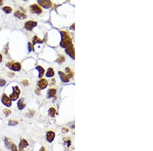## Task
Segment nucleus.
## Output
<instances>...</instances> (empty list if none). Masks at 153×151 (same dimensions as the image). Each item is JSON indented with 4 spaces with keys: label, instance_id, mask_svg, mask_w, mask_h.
Returning a JSON list of instances; mask_svg holds the SVG:
<instances>
[{
    "label": "nucleus",
    "instance_id": "nucleus-12",
    "mask_svg": "<svg viewBox=\"0 0 153 151\" xmlns=\"http://www.w3.org/2000/svg\"><path fill=\"white\" fill-rule=\"evenodd\" d=\"M24 99L22 98L19 99L18 103H17V106H18L19 109L20 110H23L26 106V104L24 103Z\"/></svg>",
    "mask_w": 153,
    "mask_h": 151
},
{
    "label": "nucleus",
    "instance_id": "nucleus-14",
    "mask_svg": "<svg viewBox=\"0 0 153 151\" xmlns=\"http://www.w3.org/2000/svg\"><path fill=\"white\" fill-rule=\"evenodd\" d=\"M35 69L38 71V72H39L38 77H39V79H41L45 74V69L40 66H37V67H36Z\"/></svg>",
    "mask_w": 153,
    "mask_h": 151
},
{
    "label": "nucleus",
    "instance_id": "nucleus-18",
    "mask_svg": "<svg viewBox=\"0 0 153 151\" xmlns=\"http://www.w3.org/2000/svg\"><path fill=\"white\" fill-rule=\"evenodd\" d=\"M28 145H29V144L26 140H25L24 139H21L19 145V146H21V147L24 148H27Z\"/></svg>",
    "mask_w": 153,
    "mask_h": 151
},
{
    "label": "nucleus",
    "instance_id": "nucleus-33",
    "mask_svg": "<svg viewBox=\"0 0 153 151\" xmlns=\"http://www.w3.org/2000/svg\"><path fill=\"white\" fill-rule=\"evenodd\" d=\"M3 1H0V6H1L2 5H3Z\"/></svg>",
    "mask_w": 153,
    "mask_h": 151
},
{
    "label": "nucleus",
    "instance_id": "nucleus-7",
    "mask_svg": "<svg viewBox=\"0 0 153 151\" xmlns=\"http://www.w3.org/2000/svg\"><path fill=\"white\" fill-rule=\"evenodd\" d=\"M73 44H70L67 46L65 49V52L69 54L70 57L74 59L75 58V50Z\"/></svg>",
    "mask_w": 153,
    "mask_h": 151
},
{
    "label": "nucleus",
    "instance_id": "nucleus-13",
    "mask_svg": "<svg viewBox=\"0 0 153 151\" xmlns=\"http://www.w3.org/2000/svg\"><path fill=\"white\" fill-rule=\"evenodd\" d=\"M55 133L53 131H49L46 134V139L49 142H52L54 139Z\"/></svg>",
    "mask_w": 153,
    "mask_h": 151
},
{
    "label": "nucleus",
    "instance_id": "nucleus-5",
    "mask_svg": "<svg viewBox=\"0 0 153 151\" xmlns=\"http://www.w3.org/2000/svg\"><path fill=\"white\" fill-rule=\"evenodd\" d=\"M37 25V23L35 21L32 20H29L27 21L25 24V28L26 29L27 31H32L33 30V29L36 27Z\"/></svg>",
    "mask_w": 153,
    "mask_h": 151
},
{
    "label": "nucleus",
    "instance_id": "nucleus-16",
    "mask_svg": "<svg viewBox=\"0 0 153 151\" xmlns=\"http://www.w3.org/2000/svg\"><path fill=\"white\" fill-rule=\"evenodd\" d=\"M4 141H5V145L6 147L8 149H10V148H11V146L13 144L10 139H8L7 137H6Z\"/></svg>",
    "mask_w": 153,
    "mask_h": 151
},
{
    "label": "nucleus",
    "instance_id": "nucleus-26",
    "mask_svg": "<svg viewBox=\"0 0 153 151\" xmlns=\"http://www.w3.org/2000/svg\"><path fill=\"white\" fill-rule=\"evenodd\" d=\"M3 113H4V115H5V116H9V115H11V111L10 110H9V109H5L3 110Z\"/></svg>",
    "mask_w": 153,
    "mask_h": 151
},
{
    "label": "nucleus",
    "instance_id": "nucleus-32",
    "mask_svg": "<svg viewBox=\"0 0 153 151\" xmlns=\"http://www.w3.org/2000/svg\"><path fill=\"white\" fill-rule=\"evenodd\" d=\"M19 151H24V148L22 147H21V146H19Z\"/></svg>",
    "mask_w": 153,
    "mask_h": 151
},
{
    "label": "nucleus",
    "instance_id": "nucleus-25",
    "mask_svg": "<svg viewBox=\"0 0 153 151\" xmlns=\"http://www.w3.org/2000/svg\"><path fill=\"white\" fill-rule=\"evenodd\" d=\"M34 46L31 42H28V51L29 53H31L32 51L34 50Z\"/></svg>",
    "mask_w": 153,
    "mask_h": 151
},
{
    "label": "nucleus",
    "instance_id": "nucleus-8",
    "mask_svg": "<svg viewBox=\"0 0 153 151\" xmlns=\"http://www.w3.org/2000/svg\"><path fill=\"white\" fill-rule=\"evenodd\" d=\"M48 85V81L45 79H42L38 81V88H39L40 90H44L45 89L46 87H47Z\"/></svg>",
    "mask_w": 153,
    "mask_h": 151
},
{
    "label": "nucleus",
    "instance_id": "nucleus-22",
    "mask_svg": "<svg viewBox=\"0 0 153 151\" xmlns=\"http://www.w3.org/2000/svg\"><path fill=\"white\" fill-rule=\"evenodd\" d=\"M18 124V122L16 120H10L9 121L8 125L9 126H16Z\"/></svg>",
    "mask_w": 153,
    "mask_h": 151
},
{
    "label": "nucleus",
    "instance_id": "nucleus-4",
    "mask_svg": "<svg viewBox=\"0 0 153 151\" xmlns=\"http://www.w3.org/2000/svg\"><path fill=\"white\" fill-rule=\"evenodd\" d=\"M1 101L4 105L8 107H11L12 105L11 100H10V98L8 97L5 94H3L2 95Z\"/></svg>",
    "mask_w": 153,
    "mask_h": 151
},
{
    "label": "nucleus",
    "instance_id": "nucleus-24",
    "mask_svg": "<svg viewBox=\"0 0 153 151\" xmlns=\"http://www.w3.org/2000/svg\"><path fill=\"white\" fill-rule=\"evenodd\" d=\"M6 84V81L5 79L0 78V87H3Z\"/></svg>",
    "mask_w": 153,
    "mask_h": 151
},
{
    "label": "nucleus",
    "instance_id": "nucleus-15",
    "mask_svg": "<svg viewBox=\"0 0 153 151\" xmlns=\"http://www.w3.org/2000/svg\"><path fill=\"white\" fill-rule=\"evenodd\" d=\"M56 94V90L55 89H50L49 90L48 92V98H51L54 97Z\"/></svg>",
    "mask_w": 153,
    "mask_h": 151
},
{
    "label": "nucleus",
    "instance_id": "nucleus-9",
    "mask_svg": "<svg viewBox=\"0 0 153 151\" xmlns=\"http://www.w3.org/2000/svg\"><path fill=\"white\" fill-rule=\"evenodd\" d=\"M37 3L39 5L45 9H49L52 6V3L50 1H37Z\"/></svg>",
    "mask_w": 153,
    "mask_h": 151
},
{
    "label": "nucleus",
    "instance_id": "nucleus-11",
    "mask_svg": "<svg viewBox=\"0 0 153 151\" xmlns=\"http://www.w3.org/2000/svg\"><path fill=\"white\" fill-rule=\"evenodd\" d=\"M58 74L60 77L61 80L63 83H68L70 81V78L68 77L67 75L65 74L64 73H63L62 71H59Z\"/></svg>",
    "mask_w": 153,
    "mask_h": 151
},
{
    "label": "nucleus",
    "instance_id": "nucleus-29",
    "mask_svg": "<svg viewBox=\"0 0 153 151\" xmlns=\"http://www.w3.org/2000/svg\"><path fill=\"white\" fill-rule=\"evenodd\" d=\"M35 92H36V93L38 95H40V89L38 88H37L36 89V90H35Z\"/></svg>",
    "mask_w": 153,
    "mask_h": 151
},
{
    "label": "nucleus",
    "instance_id": "nucleus-20",
    "mask_svg": "<svg viewBox=\"0 0 153 151\" xmlns=\"http://www.w3.org/2000/svg\"><path fill=\"white\" fill-rule=\"evenodd\" d=\"M3 10L4 12H5L6 14H10L12 12V8L9 6H5L3 7Z\"/></svg>",
    "mask_w": 153,
    "mask_h": 151
},
{
    "label": "nucleus",
    "instance_id": "nucleus-6",
    "mask_svg": "<svg viewBox=\"0 0 153 151\" xmlns=\"http://www.w3.org/2000/svg\"><path fill=\"white\" fill-rule=\"evenodd\" d=\"M30 9L32 13H35L39 14L42 13V9L36 4H33V5L30 6Z\"/></svg>",
    "mask_w": 153,
    "mask_h": 151
},
{
    "label": "nucleus",
    "instance_id": "nucleus-19",
    "mask_svg": "<svg viewBox=\"0 0 153 151\" xmlns=\"http://www.w3.org/2000/svg\"><path fill=\"white\" fill-rule=\"evenodd\" d=\"M43 43V41H42V40H40L39 38H38L36 36H35L33 37L32 39V45L34 46V45L36 43Z\"/></svg>",
    "mask_w": 153,
    "mask_h": 151
},
{
    "label": "nucleus",
    "instance_id": "nucleus-2",
    "mask_svg": "<svg viewBox=\"0 0 153 151\" xmlns=\"http://www.w3.org/2000/svg\"><path fill=\"white\" fill-rule=\"evenodd\" d=\"M6 67L10 70L14 71H19L21 69V65L19 62H14L13 61L8 62L6 64Z\"/></svg>",
    "mask_w": 153,
    "mask_h": 151
},
{
    "label": "nucleus",
    "instance_id": "nucleus-23",
    "mask_svg": "<svg viewBox=\"0 0 153 151\" xmlns=\"http://www.w3.org/2000/svg\"><path fill=\"white\" fill-rule=\"evenodd\" d=\"M64 61H65V58L63 55H60L57 60V62H58L59 63H62Z\"/></svg>",
    "mask_w": 153,
    "mask_h": 151
},
{
    "label": "nucleus",
    "instance_id": "nucleus-1",
    "mask_svg": "<svg viewBox=\"0 0 153 151\" xmlns=\"http://www.w3.org/2000/svg\"><path fill=\"white\" fill-rule=\"evenodd\" d=\"M60 34L62 39L60 44L61 47L63 48H66L67 46L71 44V39L67 33L64 31H61L60 32Z\"/></svg>",
    "mask_w": 153,
    "mask_h": 151
},
{
    "label": "nucleus",
    "instance_id": "nucleus-21",
    "mask_svg": "<svg viewBox=\"0 0 153 151\" xmlns=\"http://www.w3.org/2000/svg\"><path fill=\"white\" fill-rule=\"evenodd\" d=\"M55 114H56V109L54 108L51 107L49 109V115L51 117H54L55 115Z\"/></svg>",
    "mask_w": 153,
    "mask_h": 151
},
{
    "label": "nucleus",
    "instance_id": "nucleus-10",
    "mask_svg": "<svg viewBox=\"0 0 153 151\" xmlns=\"http://www.w3.org/2000/svg\"><path fill=\"white\" fill-rule=\"evenodd\" d=\"M14 15L16 18H18L20 20H23L27 18V15L25 13L20 11H16L14 12Z\"/></svg>",
    "mask_w": 153,
    "mask_h": 151
},
{
    "label": "nucleus",
    "instance_id": "nucleus-31",
    "mask_svg": "<svg viewBox=\"0 0 153 151\" xmlns=\"http://www.w3.org/2000/svg\"><path fill=\"white\" fill-rule=\"evenodd\" d=\"M39 151H46V150H45V148L44 147V146H42V147L41 148V149Z\"/></svg>",
    "mask_w": 153,
    "mask_h": 151
},
{
    "label": "nucleus",
    "instance_id": "nucleus-3",
    "mask_svg": "<svg viewBox=\"0 0 153 151\" xmlns=\"http://www.w3.org/2000/svg\"><path fill=\"white\" fill-rule=\"evenodd\" d=\"M13 92L9 95V98L11 101H15L18 99L19 96L20 91L18 85L12 87Z\"/></svg>",
    "mask_w": 153,
    "mask_h": 151
},
{
    "label": "nucleus",
    "instance_id": "nucleus-30",
    "mask_svg": "<svg viewBox=\"0 0 153 151\" xmlns=\"http://www.w3.org/2000/svg\"><path fill=\"white\" fill-rule=\"evenodd\" d=\"M3 61V57L1 54H0V63H2Z\"/></svg>",
    "mask_w": 153,
    "mask_h": 151
},
{
    "label": "nucleus",
    "instance_id": "nucleus-28",
    "mask_svg": "<svg viewBox=\"0 0 153 151\" xmlns=\"http://www.w3.org/2000/svg\"><path fill=\"white\" fill-rule=\"evenodd\" d=\"M22 85L24 86H27L29 85V82L27 80H24L22 82Z\"/></svg>",
    "mask_w": 153,
    "mask_h": 151
},
{
    "label": "nucleus",
    "instance_id": "nucleus-17",
    "mask_svg": "<svg viewBox=\"0 0 153 151\" xmlns=\"http://www.w3.org/2000/svg\"><path fill=\"white\" fill-rule=\"evenodd\" d=\"M55 75V72L52 68H49L47 70V72L46 73V76L47 77H52L54 76Z\"/></svg>",
    "mask_w": 153,
    "mask_h": 151
},
{
    "label": "nucleus",
    "instance_id": "nucleus-27",
    "mask_svg": "<svg viewBox=\"0 0 153 151\" xmlns=\"http://www.w3.org/2000/svg\"><path fill=\"white\" fill-rule=\"evenodd\" d=\"M11 150H12V151H18V149H17L16 145L14 144H13L11 146Z\"/></svg>",
    "mask_w": 153,
    "mask_h": 151
}]
</instances>
